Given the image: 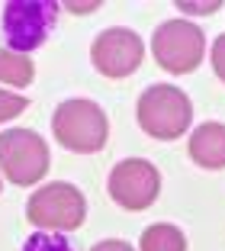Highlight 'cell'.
I'll list each match as a JSON object with an SVG mask.
<instances>
[{
    "label": "cell",
    "instance_id": "obj_11",
    "mask_svg": "<svg viewBox=\"0 0 225 251\" xmlns=\"http://www.w3.org/2000/svg\"><path fill=\"white\" fill-rule=\"evenodd\" d=\"M32 77H36V65H32L29 55H16V52H0V84H7V87H29Z\"/></svg>",
    "mask_w": 225,
    "mask_h": 251
},
{
    "label": "cell",
    "instance_id": "obj_18",
    "mask_svg": "<svg viewBox=\"0 0 225 251\" xmlns=\"http://www.w3.org/2000/svg\"><path fill=\"white\" fill-rule=\"evenodd\" d=\"M0 190H3V180H0Z\"/></svg>",
    "mask_w": 225,
    "mask_h": 251
},
{
    "label": "cell",
    "instance_id": "obj_10",
    "mask_svg": "<svg viewBox=\"0 0 225 251\" xmlns=\"http://www.w3.org/2000/svg\"><path fill=\"white\" fill-rule=\"evenodd\" d=\"M138 251H187V235L171 222H154L142 232Z\"/></svg>",
    "mask_w": 225,
    "mask_h": 251
},
{
    "label": "cell",
    "instance_id": "obj_5",
    "mask_svg": "<svg viewBox=\"0 0 225 251\" xmlns=\"http://www.w3.org/2000/svg\"><path fill=\"white\" fill-rule=\"evenodd\" d=\"M49 145L32 129L0 132V174L16 187H32L49 174Z\"/></svg>",
    "mask_w": 225,
    "mask_h": 251
},
{
    "label": "cell",
    "instance_id": "obj_7",
    "mask_svg": "<svg viewBox=\"0 0 225 251\" xmlns=\"http://www.w3.org/2000/svg\"><path fill=\"white\" fill-rule=\"evenodd\" d=\"M106 190L123 209L142 213V209L154 206V200L161 193V171L145 158H125L109 171Z\"/></svg>",
    "mask_w": 225,
    "mask_h": 251
},
{
    "label": "cell",
    "instance_id": "obj_4",
    "mask_svg": "<svg viewBox=\"0 0 225 251\" xmlns=\"http://www.w3.org/2000/svg\"><path fill=\"white\" fill-rule=\"evenodd\" d=\"M61 3L55 0H10L3 7V36L7 52L29 55L51 36Z\"/></svg>",
    "mask_w": 225,
    "mask_h": 251
},
{
    "label": "cell",
    "instance_id": "obj_6",
    "mask_svg": "<svg viewBox=\"0 0 225 251\" xmlns=\"http://www.w3.org/2000/svg\"><path fill=\"white\" fill-rule=\"evenodd\" d=\"M151 55L164 71L190 74L200 68L206 55V36L190 20H167L151 36Z\"/></svg>",
    "mask_w": 225,
    "mask_h": 251
},
{
    "label": "cell",
    "instance_id": "obj_1",
    "mask_svg": "<svg viewBox=\"0 0 225 251\" xmlns=\"http://www.w3.org/2000/svg\"><path fill=\"white\" fill-rule=\"evenodd\" d=\"M51 132L74 155H97L109 142V119H106L100 103L74 97V100H65L55 110Z\"/></svg>",
    "mask_w": 225,
    "mask_h": 251
},
{
    "label": "cell",
    "instance_id": "obj_3",
    "mask_svg": "<svg viewBox=\"0 0 225 251\" xmlns=\"http://www.w3.org/2000/svg\"><path fill=\"white\" fill-rule=\"evenodd\" d=\"M26 219L39 232H74L87 219V197L68 180H51L26 200Z\"/></svg>",
    "mask_w": 225,
    "mask_h": 251
},
{
    "label": "cell",
    "instance_id": "obj_8",
    "mask_svg": "<svg viewBox=\"0 0 225 251\" xmlns=\"http://www.w3.org/2000/svg\"><path fill=\"white\" fill-rule=\"evenodd\" d=\"M145 58V42L138 39L135 29L129 26H109L90 45V61L103 77H113V81H123L129 74L138 71Z\"/></svg>",
    "mask_w": 225,
    "mask_h": 251
},
{
    "label": "cell",
    "instance_id": "obj_17",
    "mask_svg": "<svg viewBox=\"0 0 225 251\" xmlns=\"http://www.w3.org/2000/svg\"><path fill=\"white\" fill-rule=\"evenodd\" d=\"M97 7H100L97 0H90V3H65V10H68V13H94Z\"/></svg>",
    "mask_w": 225,
    "mask_h": 251
},
{
    "label": "cell",
    "instance_id": "obj_14",
    "mask_svg": "<svg viewBox=\"0 0 225 251\" xmlns=\"http://www.w3.org/2000/svg\"><path fill=\"white\" fill-rule=\"evenodd\" d=\"M209 61H212V71H216V77L225 84V32H222V36H216V42H212V52H209Z\"/></svg>",
    "mask_w": 225,
    "mask_h": 251
},
{
    "label": "cell",
    "instance_id": "obj_12",
    "mask_svg": "<svg viewBox=\"0 0 225 251\" xmlns=\"http://www.w3.org/2000/svg\"><path fill=\"white\" fill-rule=\"evenodd\" d=\"M23 251H74V248L61 232H32L23 242Z\"/></svg>",
    "mask_w": 225,
    "mask_h": 251
},
{
    "label": "cell",
    "instance_id": "obj_16",
    "mask_svg": "<svg viewBox=\"0 0 225 251\" xmlns=\"http://www.w3.org/2000/svg\"><path fill=\"white\" fill-rule=\"evenodd\" d=\"M90 251H135L125 238H103V242H97Z\"/></svg>",
    "mask_w": 225,
    "mask_h": 251
},
{
    "label": "cell",
    "instance_id": "obj_13",
    "mask_svg": "<svg viewBox=\"0 0 225 251\" xmlns=\"http://www.w3.org/2000/svg\"><path fill=\"white\" fill-rule=\"evenodd\" d=\"M29 106V100L23 94H10V90L0 87V123H7V119H16L23 110Z\"/></svg>",
    "mask_w": 225,
    "mask_h": 251
},
{
    "label": "cell",
    "instance_id": "obj_2",
    "mask_svg": "<svg viewBox=\"0 0 225 251\" xmlns=\"http://www.w3.org/2000/svg\"><path fill=\"white\" fill-rule=\"evenodd\" d=\"M135 116H138V126H142L145 135H151L158 142H174L190 129L193 103H190V97L180 87L151 84L145 94L138 97Z\"/></svg>",
    "mask_w": 225,
    "mask_h": 251
},
{
    "label": "cell",
    "instance_id": "obj_15",
    "mask_svg": "<svg viewBox=\"0 0 225 251\" xmlns=\"http://www.w3.org/2000/svg\"><path fill=\"white\" fill-rule=\"evenodd\" d=\"M219 7H222L219 0H209V3H190V0H180V3H177L180 13H216Z\"/></svg>",
    "mask_w": 225,
    "mask_h": 251
},
{
    "label": "cell",
    "instance_id": "obj_9",
    "mask_svg": "<svg viewBox=\"0 0 225 251\" xmlns=\"http://www.w3.org/2000/svg\"><path fill=\"white\" fill-rule=\"evenodd\" d=\"M187 155L203 171H222L225 168V126L222 123H203L190 132Z\"/></svg>",
    "mask_w": 225,
    "mask_h": 251
}]
</instances>
